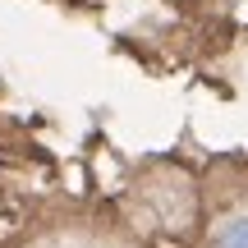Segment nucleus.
<instances>
[{
  "instance_id": "1",
  "label": "nucleus",
  "mask_w": 248,
  "mask_h": 248,
  "mask_svg": "<svg viewBox=\"0 0 248 248\" xmlns=\"http://www.w3.org/2000/svg\"><path fill=\"white\" fill-rule=\"evenodd\" d=\"M221 248H248V216H244V221H230V225H225Z\"/></svg>"
}]
</instances>
